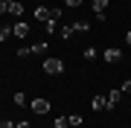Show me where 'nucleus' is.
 Masks as SVG:
<instances>
[{
  "mask_svg": "<svg viewBox=\"0 0 131 128\" xmlns=\"http://www.w3.org/2000/svg\"><path fill=\"white\" fill-rule=\"evenodd\" d=\"M32 52H47V41H38V44H32Z\"/></svg>",
  "mask_w": 131,
  "mask_h": 128,
  "instance_id": "obj_13",
  "label": "nucleus"
},
{
  "mask_svg": "<svg viewBox=\"0 0 131 128\" xmlns=\"http://www.w3.org/2000/svg\"><path fill=\"white\" fill-rule=\"evenodd\" d=\"M44 70H47L50 76H58V73H64V61H61V58H47V61H44Z\"/></svg>",
  "mask_w": 131,
  "mask_h": 128,
  "instance_id": "obj_1",
  "label": "nucleus"
},
{
  "mask_svg": "<svg viewBox=\"0 0 131 128\" xmlns=\"http://www.w3.org/2000/svg\"><path fill=\"white\" fill-rule=\"evenodd\" d=\"M18 128H29V122H18Z\"/></svg>",
  "mask_w": 131,
  "mask_h": 128,
  "instance_id": "obj_26",
  "label": "nucleus"
},
{
  "mask_svg": "<svg viewBox=\"0 0 131 128\" xmlns=\"http://www.w3.org/2000/svg\"><path fill=\"white\" fill-rule=\"evenodd\" d=\"M67 122H70V128H82V117H79V114H70Z\"/></svg>",
  "mask_w": 131,
  "mask_h": 128,
  "instance_id": "obj_10",
  "label": "nucleus"
},
{
  "mask_svg": "<svg viewBox=\"0 0 131 128\" xmlns=\"http://www.w3.org/2000/svg\"><path fill=\"white\" fill-rule=\"evenodd\" d=\"M3 12H9V3H6V0H0V15Z\"/></svg>",
  "mask_w": 131,
  "mask_h": 128,
  "instance_id": "obj_24",
  "label": "nucleus"
},
{
  "mask_svg": "<svg viewBox=\"0 0 131 128\" xmlns=\"http://www.w3.org/2000/svg\"><path fill=\"white\" fill-rule=\"evenodd\" d=\"M52 128H70V122H67V117H58L56 122H52Z\"/></svg>",
  "mask_w": 131,
  "mask_h": 128,
  "instance_id": "obj_12",
  "label": "nucleus"
},
{
  "mask_svg": "<svg viewBox=\"0 0 131 128\" xmlns=\"http://www.w3.org/2000/svg\"><path fill=\"white\" fill-rule=\"evenodd\" d=\"M26 55H32V47H20L18 50V58H26Z\"/></svg>",
  "mask_w": 131,
  "mask_h": 128,
  "instance_id": "obj_17",
  "label": "nucleus"
},
{
  "mask_svg": "<svg viewBox=\"0 0 131 128\" xmlns=\"http://www.w3.org/2000/svg\"><path fill=\"white\" fill-rule=\"evenodd\" d=\"M12 35V26H0V41H6Z\"/></svg>",
  "mask_w": 131,
  "mask_h": 128,
  "instance_id": "obj_15",
  "label": "nucleus"
},
{
  "mask_svg": "<svg viewBox=\"0 0 131 128\" xmlns=\"http://www.w3.org/2000/svg\"><path fill=\"white\" fill-rule=\"evenodd\" d=\"M29 108H32L35 114H47V111H50V102H47V99H32Z\"/></svg>",
  "mask_w": 131,
  "mask_h": 128,
  "instance_id": "obj_4",
  "label": "nucleus"
},
{
  "mask_svg": "<svg viewBox=\"0 0 131 128\" xmlns=\"http://www.w3.org/2000/svg\"><path fill=\"white\" fill-rule=\"evenodd\" d=\"M84 58H88V61H90V58H96V50H93V47H88V50H84Z\"/></svg>",
  "mask_w": 131,
  "mask_h": 128,
  "instance_id": "obj_21",
  "label": "nucleus"
},
{
  "mask_svg": "<svg viewBox=\"0 0 131 128\" xmlns=\"http://www.w3.org/2000/svg\"><path fill=\"white\" fill-rule=\"evenodd\" d=\"M64 3H67V6H70V9H79V6L84 3V0H64Z\"/></svg>",
  "mask_w": 131,
  "mask_h": 128,
  "instance_id": "obj_20",
  "label": "nucleus"
},
{
  "mask_svg": "<svg viewBox=\"0 0 131 128\" xmlns=\"http://www.w3.org/2000/svg\"><path fill=\"white\" fill-rule=\"evenodd\" d=\"M90 6H93V12L99 15V18H102V15H105V9H108V0H93Z\"/></svg>",
  "mask_w": 131,
  "mask_h": 128,
  "instance_id": "obj_6",
  "label": "nucleus"
},
{
  "mask_svg": "<svg viewBox=\"0 0 131 128\" xmlns=\"http://www.w3.org/2000/svg\"><path fill=\"white\" fill-rule=\"evenodd\" d=\"M15 105H26V93H20V90H18V93H15Z\"/></svg>",
  "mask_w": 131,
  "mask_h": 128,
  "instance_id": "obj_16",
  "label": "nucleus"
},
{
  "mask_svg": "<svg viewBox=\"0 0 131 128\" xmlns=\"http://www.w3.org/2000/svg\"><path fill=\"white\" fill-rule=\"evenodd\" d=\"M119 58H122V50H117V47L105 50V61H119Z\"/></svg>",
  "mask_w": 131,
  "mask_h": 128,
  "instance_id": "obj_5",
  "label": "nucleus"
},
{
  "mask_svg": "<svg viewBox=\"0 0 131 128\" xmlns=\"http://www.w3.org/2000/svg\"><path fill=\"white\" fill-rule=\"evenodd\" d=\"M0 128H18V125H15L12 119H3V122H0Z\"/></svg>",
  "mask_w": 131,
  "mask_h": 128,
  "instance_id": "obj_23",
  "label": "nucleus"
},
{
  "mask_svg": "<svg viewBox=\"0 0 131 128\" xmlns=\"http://www.w3.org/2000/svg\"><path fill=\"white\" fill-rule=\"evenodd\" d=\"M56 24H58V20H44V26H47V32H50V35L56 32Z\"/></svg>",
  "mask_w": 131,
  "mask_h": 128,
  "instance_id": "obj_18",
  "label": "nucleus"
},
{
  "mask_svg": "<svg viewBox=\"0 0 131 128\" xmlns=\"http://www.w3.org/2000/svg\"><path fill=\"white\" fill-rule=\"evenodd\" d=\"M35 18L38 20H50V9L47 6H35Z\"/></svg>",
  "mask_w": 131,
  "mask_h": 128,
  "instance_id": "obj_8",
  "label": "nucleus"
},
{
  "mask_svg": "<svg viewBox=\"0 0 131 128\" xmlns=\"http://www.w3.org/2000/svg\"><path fill=\"white\" fill-rule=\"evenodd\" d=\"M50 20H61V12L58 9H50Z\"/></svg>",
  "mask_w": 131,
  "mask_h": 128,
  "instance_id": "obj_22",
  "label": "nucleus"
},
{
  "mask_svg": "<svg viewBox=\"0 0 131 128\" xmlns=\"http://www.w3.org/2000/svg\"><path fill=\"white\" fill-rule=\"evenodd\" d=\"M12 35H15V38H26V35H29V24H26V20H18V24L12 26Z\"/></svg>",
  "mask_w": 131,
  "mask_h": 128,
  "instance_id": "obj_3",
  "label": "nucleus"
},
{
  "mask_svg": "<svg viewBox=\"0 0 131 128\" xmlns=\"http://www.w3.org/2000/svg\"><path fill=\"white\" fill-rule=\"evenodd\" d=\"M73 35V24H67V26H61V38H70Z\"/></svg>",
  "mask_w": 131,
  "mask_h": 128,
  "instance_id": "obj_14",
  "label": "nucleus"
},
{
  "mask_svg": "<svg viewBox=\"0 0 131 128\" xmlns=\"http://www.w3.org/2000/svg\"><path fill=\"white\" fill-rule=\"evenodd\" d=\"M105 99H108V105H105L108 111H111V108H117V105L122 102V90H119V87H111V90H108V96H105Z\"/></svg>",
  "mask_w": 131,
  "mask_h": 128,
  "instance_id": "obj_2",
  "label": "nucleus"
},
{
  "mask_svg": "<svg viewBox=\"0 0 131 128\" xmlns=\"http://www.w3.org/2000/svg\"><path fill=\"white\" fill-rule=\"evenodd\" d=\"M125 44H128V47H131V29H128V32H125Z\"/></svg>",
  "mask_w": 131,
  "mask_h": 128,
  "instance_id": "obj_25",
  "label": "nucleus"
},
{
  "mask_svg": "<svg viewBox=\"0 0 131 128\" xmlns=\"http://www.w3.org/2000/svg\"><path fill=\"white\" fill-rule=\"evenodd\" d=\"M88 24H84V20H76V24H73V32H88Z\"/></svg>",
  "mask_w": 131,
  "mask_h": 128,
  "instance_id": "obj_11",
  "label": "nucleus"
},
{
  "mask_svg": "<svg viewBox=\"0 0 131 128\" xmlns=\"http://www.w3.org/2000/svg\"><path fill=\"white\" fill-rule=\"evenodd\" d=\"M6 3H15V0H6Z\"/></svg>",
  "mask_w": 131,
  "mask_h": 128,
  "instance_id": "obj_27",
  "label": "nucleus"
},
{
  "mask_svg": "<svg viewBox=\"0 0 131 128\" xmlns=\"http://www.w3.org/2000/svg\"><path fill=\"white\" fill-rule=\"evenodd\" d=\"M9 15H12V18H20V15H24V6H20L18 0H15V3H9Z\"/></svg>",
  "mask_w": 131,
  "mask_h": 128,
  "instance_id": "obj_9",
  "label": "nucleus"
},
{
  "mask_svg": "<svg viewBox=\"0 0 131 128\" xmlns=\"http://www.w3.org/2000/svg\"><path fill=\"white\" fill-rule=\"evenodd\" d=\"M105 105H108V99H105V96H93L90 108H93V111H105Z\"/></svg>",
  "mask_w": 131,
  "mask_h": 128,
  "instance_id": "obj_7",
  "label": "nucleus"
},
{
  "mask_svg": "<svg viewBox=\"0 0 131 128\" xmlns=\"http://www.w3.org/2000/svg\"><path fill=\"white\" fill-rule=\"evenodd\" d=\"M119 90H122V93H128V96H131V79H125V82H122V87H119Z\"/></svg>",
  "mask_w": 131,
  "mask_h": 128,
  "instance_id": "obj_19",
  "label": "nucleus"
}]
</instances>
